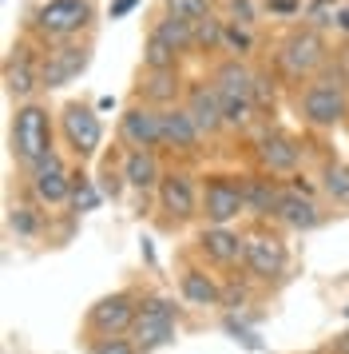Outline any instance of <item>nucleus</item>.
I'll return each mask as SVG.
<instances>
[{
  "label": "nucleus",
  "instance_id": "nucleus-1",
  "mask_svg": "<svg viewBox=\"0 0 349 354\" xmlns=\"http://www.w3.org/2000/svg\"><path fill=\"white\" fill-rule=\"evenodd\" d=\"M333 52H330V40L321 36V28L314 24H298L278 40L274 48V72L282 76L286 84H310L314 76H321L330 68Z\"/></svg>",
  "mask_w": 349,
  "mask_h": 354
},
{
  "label": "nucleus",
  "instance_id": "nucleus-2",
  "mask_svg": "<svg viewBox=\"0 0 349 354\" xmlns=\"http://www.w3.org/2000/svg\"><path fill=\"white\" fill-rule=\"evenodd\" d=\"M52 151L56 147H52V112H48V104H40V100L16 104L12 124H8V156L16 160V167L36 171Z\"/></svg>",
  "mask_w": 349,
  "mask_h": 354
},
{
  "label": "nucleus",
  "instance_id": "nucleus-3",
  "mask_svg": "<svg viewBox=\"0 0 349 354\" xmlns=\"http://www.w3.org/2000/svg\"><path fill=\"white\" fill-rule=\"evenodd\" d=\"M95 24V4L92 0H44L32 8V36L40 44H68L92 32Z\"/></svg>",
  "mask_w": 349,
  "mask_h": 354
},
{
  "label": "nucleus",
  "instance_id": "nucleus-4",
  "mask_svg": "<svg viewBox=\"0 0 349 354\" xmlns=\"http://www.w3.org/2000/svg\"><path fill=\"white\" fill-rule=\"evenodd\" d=\"M298 115H301V124L314 131H330L337 124H346L349 120V88L326 68L321 76H314L310 84L298 88Z\"/></svg>",
  "mask_w": 349,
  "mask_h": 354
},
{
  "label": "nucleus",
  "instance_id": "nucleus-5",
  "mask_svg": "<svg viewBox=\"0 0 349 354\" xmlns=\"http://www.w3.org/2000/svg\"><path fill=\"white\" fill-rule=\"evenodd\" d=\"M179 303L171 295H143V306H139V319L131 326V338L139 342L143 354L151 351H163L179 338Z\"/></svg>",
  "mask_w": 349,
  "mask_h": 354
},
{
  "label": "nucleus",
  "instance_id": "nucleus-6",
  "mask_svg": "<svg viewBox=\"0 0 349 354\" xmlns=\"http://www.w3.org/2000/svg\"><path fill=\"white\" fill-rule=\"evenodd\" d=\"M139 306H143L139 290H131V287L111 290V295H103V299H95V303L88 306L83 326H88V335L92 338L131 335V326H135V319H139Z\"/></svg>",
  "mask_w": 349,
  "mask_h": 354
},
{
  "label": "nucleus",
  "instance_id": "nucleus-7",
  "mask_svg": "<svg viewBox=\"0 0 349 354\" xmlns=\"http://www.w3.org/2000/svg\"><path fill=\"white\" fill-rule=\"evenodd\" d=\"M238 215H246L242 176H230V171H210V176H203L199 219H203L206 227H235Z\"/></svg>",
  "mask_w": 349,
  "mask_h": 354
},
{
  "label": "nucleus",
  "instance_id": "nucleus-8",
  "mask_svg": "<svg viewBox=\"0 0 349 354\" xmlns=\"http://www.w3.org/2000/svg\"><path fill=\"white\" fill-rule=\"evenodd\" d=\"M44 44L40 40H20L12 44L8 60H4V92L16 104H28L40 88H44Z\"/></svg>",
  "mask_w": 349,
  "mask_h": 354
},
{
  "label": "nucleus",
  "instance_id": "nucleus-9",
  "mask_svg": "<svg viewBox=\"0 0 349 354\" xmlns=\"http://www.w3.org/2000/svg\"><path fill=\"white\" fill-rule=\"evenodd\" d=\"M60 136H63V144H68V151H72L79 163L95 160L99 147H103V124H99L95 108L83 104V100H68L60 108Z\"/></svg>",
  "mask_w": 349,
  "mask_h": 354
},
{
  "label": "nucleus",
  "instance_id": "nucleus-10",
  "mask_svg": "<svg viewBox=\"0 0 349 354\" xmlns=\"http://www.w3.org/2000/svg\"><path fill=\"white\" fill-rule=\"evenodd\" d=\"M155 199H159V211L167 215V223H190L199 219V203H203V183L190 176L187 167H171L163 171L155 187Z\"/></svg>",
  "mask_w": 349,
  "mask_h": 354
},
{
  "label": "nucleus",
  "instance_id": "nucleus-11",
  "mask_svg": "<svg viewBox=\"0 0 349 354\" xmlns=\"http://www.w3.org/2000/svg\"><path fill=\"white\" fill-rule=\"evenodd\" d=\"M242 267H246V279L254 283H278L290 267V251H286V239L278 231H266L258 227L246 235V255H242Z\"/></svg>",
  "mask_w": 349,
  "mask_h": 354
},
{
  "label": "nucleus",
  "instance_id": "nucleus-12",
  "mask_svg": "<svg viewBox=\"0 0 349 354\" xmlns=\"http://www.w3.org/2000/svg\"><path fill=\"white\" fill-rule=\"evenodd\" d=\"M301 156H306L301 140L290 136V131H282V128H266L254 140V163L266 176H298Z\"/></svg>",
  "mask_w": 349,
  "mask_h": 354
},
{
  "label": "nucleus",
  "instance_id": "nucleus-13",
  "mask_svg": "<svg viewBox=\"0 0 349 354\" xmlns=\"http://www.w3.org/2000/svg\"><path fill=\"white\" fill-rule=\"evenodd\" d=\"M92 64V40H68V44H44V92L68 88Z\"/></svg>",
  "mask_w": 349,
  "mask_h": 354
},
{
  "label": "nucleus",
  "instance_id": "nucleus-14",
  "mask_svg": "<svg viewBox=\"0 0 349 354\" xmlns=\"http://www.w3.org/2000/svg\"><path fill=\"white\" fill-rule=\"evenodd\" d=\"M119 140L127 151H159L163 147V108L131 100L119 115Z\"/></svg>",
  "mask_w": 349,
  "mask_h": 354
},
{
  "label": "nucleus",
  "instance_id": "nucleus-15",
  "mask_svg": "<svg viewBox=\"0 0 349 354\" xmlns=\"http://www.w3.org/2000/svg\"><path fill=\"white\" fill-rule=\"evenodd\" d=\"M187 96V80H183V68H139V80L131 100H143L151 108H174Z\"/></svg>",
  "mask_w": 349,
  "mask_h": 354
},
{
  "label": "nucleus",
  "instance_id": "nucleus-16",
  "mask_svg": "<svg viewBox=\"0 0 349 354\" xmlns=\"http://www.w3.org/2000/svg\"><path fill=\"white\" fill-rule=\"evenodd\" d=\"M183 108L190 112V120L199 124L206 140H215L226 131V112H222V96L210 80H187V96H183Z\"/></svg>",
  "mask_w": 349,
  "mask_h": 354
},
{
  "label": "nucleus",
  "instance_id": "nucleus-17",
  "mask_svg": "<svg viewBox=\"0 0 349 354\" xmlns=\"http://www.w3.org/2000/svg\"><path fill=\"white\" fill-rule=\"evenodd\" d=\"M203 144H206V136L199 131V124L190 120V112L183 104L163 108V147L171 156H179V160H199L203 156Z\"/></svg>",
  "mask_w": 349,
  "mask_h": 354
},
{
  "label": "nucleus",
  "instance_id": "nucleus-18",
  "mask_svg": "<svg viewBox=\"0 0 349 354\" xmlns=\"http://www.w3.org/2000/svg\"><path fill=\"white\" fill-rule=\"evenodd\" d=\"M28 187L40 207H63L72 199V171L63 167L60 151H52L36 171H28Z\"/></svg>",
  "mask_w": 349,
  "mask_h": 354
},
{
  "label": "nucleus",
  "instance_id": "nucleus-19",
  "mask_svg": "<svg viewBox=\"0 0 349 354\" xmlns=\"http://www.w3.org/2000/svg\"><path fill=\"white\" fill-rule=\"evenodd\" d=\"M195 247L210 267H238L242 255H246V235L235 231V227H203Z\"/></svg>",
  "mask_w": 349,
  "mask_h": 354
},
{
  "label": "nucleus",
  "instance_id": "nucleus-20",
  "mask_svg": "<svg viewBox=\"0 0 349 354\" xmlns=\"http://www.w3.org/2000/svg\"><path fill=\"white\" fill-rule=\"evenodd\" d=\"M206 80L219 88L222 100H246L254 104V68L242 60V56H222L219 64L210 68V76ZM258 108V104H254Z\"/></svg>",
  "mask_w": 349,
  "mask_h": 354
},
{
  "label": "nucleus",
  "instance_id": "nucleus-21",
  "mask_svg": "<svg viewBox=\"0 0 349 354\" xmlns=\"http://www.w3.org/2000/svg\"><path fill=\"white\" fill-rule=\"evenodd\" d=\"M282 179L266 176V171H246L242 176V199H246V215L254 219H274L278 203H282Z\"/></svg>",
  "mask_w": 349,
  "mask_h": 354
},
{
  "label": "nucleus",
  "instance_id": "nucleus-22",
  "mask_svg": "<svg viewBox=\"0 0 349 354\" xmlns=\"http://www.w3.org/2000/svg\"><path fill=\"white\" fill-rule=\"evenodd\" d=\"M274 219H278L286 231H314V227H321L326 215H321V207H317V199L310 192H301V187H286Z\"/></svg>",
  "mask_w": 349,
  "mask_h": 354
},
{
  "label": "nucleus",
  "instance_id": "nucleus-23",
  "mask_svg": "<svg viewBox=\"0 0 349 354\" xmlns=\"http://www.w3.org/2000/svg\"><path fill=\"white\" fill-rule=\"evenodd\" d=\"M222 290L226 287H222L206 267L187 263V267L179 271V299H183L187 306H199V310H206V306H222Z\"/></svg>",
  "mask_w": 349,
  "mask_h": 354
},
{
  "label": "nucleus",
  "instance_id": "nucleus-24",
  "mask_svg": "<svg viewBox=\"0 0 349 354\" xmlns=\"http://www.w3.org/2000/svg\"><path fill=\"white\" fill-rule=\"evenodd\" d=\"M119 167H123L127 187H135V192H155L159 179H163V163H159V151H127Z\"/></svg>",
  "mask_w": 349,
  "mask_h": 354
},
{
  "label": "nucleus",
  "instance_id": "nucleus-25",
  "mask_svg": "<svg viewBox=\"0 0 349 354\" xmlns=\"http://www.w3.org/2000/svg\"><path fill=\"white\" fill-rule=\"evenodd\" d=\"M317 179H321V195L330 199L333 207L349 211V163L346 160H326L321 171H317Z\"/></svg>",
  "mask_w": 349,
  "mask_h": 354
},
{
  "label": "nucleus",
  "instance_id": "nucleus-26",
  "mask_svg": "<svg viewBox=\"0 0 349 354\" xmlns=\"http://www.w3.org/2000/svg\"><path fill=\"white\" fill-rule=\"evenodd\" d=\"M151 32L163 36L179 56H199V48H195V24H187V20H174L167 12H159V20H151Z\"/></svg>",
  "mask_w": 349,
  "mask_h": 354
},
{
  "label": "nucleus",
  "instance_id": "nucleus-27",
  "mask_svg": "<svg viewBox=\"0 0 349 354\" xmlns=\"http://www.w3.org/2000/svg\"><path fill=\"white\" fill-rule=\"evenodd\" d=\"M195 48L199 52H226V20L222 17H210L195 24Z\"/></svg>",
  "mask_w": 349,
  "mask_h": 354
},
{
  "label": "nucleus",
  "instance_id": "nucleus-28",
  "mask_svg": "<svg viewBox=\"0 0 349 354\" xmlns=\"http://www.w3.org/2000/svg\"><path fill=\"white\" fill-rule=\"evenodd\" d=\"M179 64H183V56L159 32H147V40H143V68H179Z\"/></svg>",
  "mask_w": 349,
  "mask_h": 354
},
{
  "label": "nucleus",
  "instance_id": "nucleus-29",
  "mask_svg": "<svg viewBox=\"0 0 349 354\" xmlns=\"http://www.w3.org/2000/svg\"><path fill=\"white\" fill-rule=\"evenodd\" d=\"M163 12L174 20H187V24H199L215 12V0H163Z\"/></svg>",
  "mask_w": 349,
  "mask_h": 354
},
{
  "label": "nucleus",
  "instance_id": "nucleus-30",
  "mask_svg": "<svg viewBox=\"0 0 349 354\" xmlns=\"http://www.w3.org/2000/svg\"><path fill=\"white\" fill-rule=\"evenodd\" d=\"M88 354H143V351L131 335H111V338H92Z\"/></svg>",
  "mask_w": 349,
  "mask_h": 354
},
{
  "label": "nucleus",
  "instance_id": "nucleus-31",
  "mask_svg": "<svg viewBox=\"0 0 349 354\" xmlns=\"http://www.w3.org/2000/svg\"><path fill=\"white\" fill-rule=\"evenodd\" d=\"M99 195L103 192H95L92 179L83 176V171H72V203H76V211H92L99 203Z\"/></svg>",
  "mask_w": 349,
  "mask_h": 354
},
{
  "label": "nucleus",
  "instance_id": "nucleus-32",
  "mask_svg": "<svg viewBox=\"0 0 349 354\" xmlns=\"http://www.w3.org/2000/svg\"><path fill=\"white\" fill-rule=\"evenodd\" d=\"M274 76H270V68H254V104H258V112H274Z\"/></svg>",
  "mask_w": 349,
  "mask_h": 354
},
{
  "label": "nucleus",
  "instance_id": "nucleus-33",
  "mask_svg": "<svg viewBox=\"0 0 349 354\" xmlns=\"http://www.w3.org/2000/svg\"><path fill=\"white\" fill-rule=\"evenodd\" d=\"M8 227H12L20 239H32V235L40 231V215H36V207H24V203H20V207H12V215H8Z\"/></svg>",
  "mask_w": 349,
  "mask_h": 354
},
{
  "label": "nucleus",
  "instance_id": "nucleus-34",
  "mask_svg": "<svg viewBox=\"0 0 349 354\" xmlns=\"http://www.w3.org/2000/svg\"><path fill=\"white\" fill-rule=\"evenodd\" d=\"M250 48H254V36L246 32V24L226 20V52H230V56H246Z\"/></svg>",
  "mask_w": 349,
  "mask_h": 354
},
{
  "label": "nucleus",
  "instance_id": "nucleus-35",
  "mask_svg": "<svg viewBox=\"0 0 349 354\" xmlns=\"http://www.w3.org/2000/svg\"><path fill=\"white\" fill-rule=\"evenodd\" d=\"M123 167H111V163H103V171H99V192L103 195H111V199H115V195L123 192Z\"/></svg>",
  "mask_w": 349,
  "mask_h": 354
},
{
  "label": "nucleus",
  "instance_id": "nucleus-36",
  "mask_svg": "<svg viewBox=\"0 0 349 354\" xmlns=\"http://www.w3.org/2000/svg\"><path fill=\"white\" fill-rule=\"evenodd\" d=\"M226 12H230V20H235V24H254V4L250 0H226Z\"/></svg>",
  "mask_w": 349,
  "mask_h": 354
},
{
  "label": "nucleus",
  "instance_id": "nucleus-37",
  "mask_svg": "<svg viewBox=\"0 0 349 354\" xmlns=\"http://www.w3.org/2000/svg\"><path fill=\"white\" fill-rule=\"evenodd\" d=\"M330 72H333V76H337V80H341V84L349 88V40H346V44H341L337 52H333V60H330Z\"/></svg>",
  "mask_w": 349,
  "mask_h": 354
},
{
  "label": "nucleus",
  "instance_id": "nucleus-38",
  "mask_svg": "<svg viewBox=\"0 0 349 354\" xmlns=\"http://www.w3.org/2000/svg\"><path fill=\"white\" fill-rule=\"evenodd\" d=\"M266 8L270 12H286V17H290V12H298L301 4L298 0H266Z\"/></svg>",
  "mask_w": 349,
  "mask_h": 354
},
{
  "label": "nucleus",
  "instance_id": "nucleus-39",
  "mask_svg": "<svg viewBox=\"0 0 349 354\" xmlns=\"http://www.w3.org/2000/svg\"><path fill=\"white\" fill-rule=\"evenodd\" d=\"M135 4H139V0H115V4H111V20H119L123 12H131Z\"/></svg>",
  "mask_w": 349,
  "mask_h": 354
},
{
  "label": "nucleus",
  "instance_id": "nucleus-40",
  "mask_svg": "<svg viewBox=\"0 0 349 354\" xmlns=\"http://www.w3.org/2000/svg\"><path fill=\"white\" fill-rule=\"evenodd\" d=\"M330 354H349V330H346V335H337L330 342Z\"/></svg>",
  "mask_w": 349,
  "mask_h": 354
},
{
  "label": "nucleus",
  "instance_id": "nucleus-41",
  "mask_svg": "<svg viewBox=\"0 0 349 354\" xmlns=\"http://www.w3.org/2000/svg\"><path fill=\"white\" fill-rule=\"evenodd\" d=\"M333 24H337L341 32H349V8H337V17H333Z\"/></svg>",
  "mask_w": 349,
  "mask_h": 354
}]
</instances>
